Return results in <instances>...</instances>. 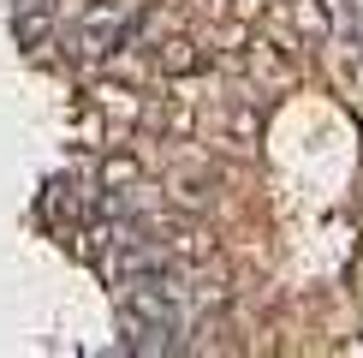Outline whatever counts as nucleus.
<instances>
[{
	"label": "nucleus",
	"mask_w": 363,
	"mask_h": 358,
	"mask_svg": "<svg viewBox=\"0 0 363 358\" xmlns=\"http://www.w3.org/2000/svg\"><path fill=\"white\" fill-rule=\"evenodd\" d=\"M119 322H125V335H131L125 347H138V352L173 347V335H179V317H173L167 293L155 287V275L125 281V293H119Z\"/></svg>",
	"instance_id": "nucleus-1"
},
{
	"label": "nucleus",
	"mask_w": 363,
	"mask_h": 358,
	"mask_svg": "<svg viewBox=\"0 0 363 358\" xmlns=\"http://www.w3.org/2000/svg\"><path fill=\"white\" fill-rule=\"evenodd\" d=\"M131 30H138V18L125 12V0H89L84 18H78V54L84 60H101V54L125 48Z\"/></svg>",
	"instance_id": "nucleus-2"
},
{
	"label": "nucleus",
	"mask_w": 363,
	"mask_h": 358,
	"mask_svg": "<svg viewBox=\"0 0 363 358\" xmlns=\"http://www.w3.org/2000/svg\"><path fill=\"white\" fill-rule=\"evenodd\" d=\"M12 36H18V48H42L54 36V0H18L12 6Z\"/></svg>",
	"instance_id": "nucleus-3"
}]
</instances>
